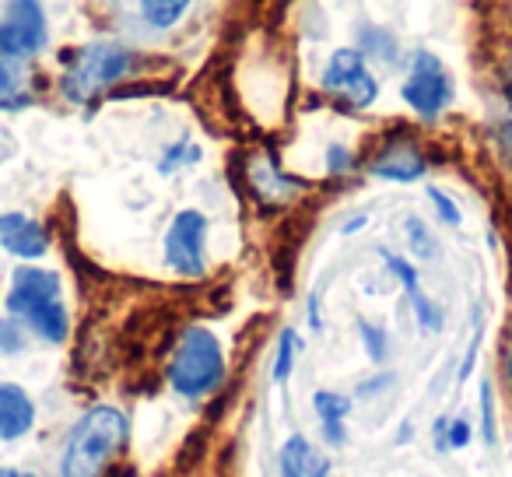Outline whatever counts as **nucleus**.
<instances>
[{
    "instance_id": "obj_1",
    "label": "nucleus",
    "mask_w": 512,
    "mask_h": 477,
    "mask_svg": "<svg viewBox=\"0 0 512 477\" xmlns=\"http://www.w3.org/2000/svg\"><path fill=\"white\" fill-rule=\"evenodd\" d=\"M130 421L120 407L99 404L88 407L78 418V425L71 428L64 446V477H102L106 463L120 453V446L127 442Z\"/></svg>"
},
{
    "instance_id": "obj_2",
    "label": "nucleus",
    "mask_w": 512,
    "mask_h": 477,
    "mask_svg": "<svg viewBox=\"0 0 512 477\" xmlns=\"http://www.w3.org/2000/svg\"><path fill=\"white\" fill-rule=\"evenodd\" d=\"M169 386L186 400H200L214 393L225 379V351L207 327H186L176 341V351L165 369Z\"/></svg>"
},
{
    "instance_id": "obj_3",
    "label": "nucleus",
    "mask_w": 512,
    "mask_h": 477,
    "mask_svg": "<svg viewBox=\"0 0 512 477\" xmlns=\"http://www.w3.org/2000/svg\"><path fill=\"white\" fill-rule=\"evenodd\" d=\"M130 71H134V53L130 50H123L116 43H88L64 64L60 92L71 102H78V106H88L102 92L120 85Z\"/></svg>"
},
{
    "instance_id": "obj_4",
    "label": "nucleus",
    "mask_w": 512,
    "mask_h": 477,
    "mask_svg": "<svg viewBox=\"0 0 512 477\" xmlns=\"http://www.w3.org/2000/svg\"><path fill=\"white\" fill-rule=\"evenodd\" d=\"M50 43V18L43 0H8L0 11V53L15 60H32Z\"/></svg>"
},
{
    "instance_id": "obj_5",
    "label": "nucleus",
    "mask_w": 512,
    "mask_h": 477,
    "mask_svg": "<svg viewBox=\"0 0 512 477\" xmlns=\"http://www.w3.org/2000/svg\"><path fill=\"white\" fill-rule=\"evenodd\" d=\"M404 102L425 120H435L449 109L453 102V78H449L446 64H442L435 53L418 50L411 57V71L404 78V88H400Z\"/></svg>"
},
{
    "instance_id": "obj_6",
    "label": "nucleus",
    "mask_w": 512,
    "mask_h": 477,
    "mask_svg": "<svg viewBox=\"0 0 512 477\" xmlns=\"http://www.w3.org/2000/svg\"><path fill=\"white\" fill-rule=\"evenodd\" d=\"M323 92L344 109H369L379 99V81L362 50H337L323 71Z\"/></svg>"
},
{
    "instance_id": "obj_7",
    "label": "nucleus",
    "mask_w": 512,
    "mask_h": 477,
    "mask_svg": "<svg viewBox=\"0 0 512 477\" xmlns=\"http://www.w3.org/2000/svg\"><path fill=\"white\" fill-rule=\"evenodd\" d=\"M165 264L179 278H200L207 271V218L200 211H179L165 232Z\"/></svg>"
},
{
    "instance_id": "obj_8",
    "label": "nucleus",
    "mask_w": 512,
    "mask_h": 477,
    "mask_svg": "<svg viewBox=\"0 0 512 477\" xmlns=\"http://www.w3.org/2000/svg\"><path fill=\"white\" fill-rule=\"evenodd\" d=\"M428 169L425 155L418 151V144L407 141V137H390L376 155L369 158V172L379 179H390V183H414Z\"/></svg>"
},
{
    "instance_id": "obj_9",
    "label": "nucleus",
    "mask_w": 512,
    "mask_h": 477,
    "mask_svg": "<svg viewBox=\"0 0 512 477\" xmlns=\"http://www.w3.org/2000/svg\"><path fill=\"white\" fill-rule=\"evenodd\" d=\"M0 246H4L11 257L32 264V260L46 257L50 235H46V228L39 225L36 218H29V214H22V211H8V214H0Z\"/></svg>"
},
{
    "instance_id": "obj_10",
    "label": "nucleus",
    "mask_w": 512,
    "mask_h": 477,
    "mask_svg": "<svg viewBox=\"0 0 512 477\" xmlns=\"http://www.w3.org/2000/svg\"><path fill=\"white\" fill-rule=\"evenodd\" d=\"M46 299H60V274L46 271V267H18L15 278H11V292L4 299L11 316H22L29 306L36 302H46Z\"/></svg>"
},
{
    "instance_id": "obj_11",
    "label": "nucleus",
    "mask_w": 512,
    "mask_h": 477,
    "mask_svg": "<svg viewBox=\"0 0 512 477\" xmlns=\"http://www.w3.org/2000/svg\"><path fill=\"white\" fill-rule=\"evenodd\" d=\"M36 425V400L18 383H0V439L18 442Z\"/></svg>"
},
{
    "instance_id": "obj_12",
    "label": "nucleus",
    "mask_w": 512,
    "mask_h": 477,
    "mask_svg": "<svg viewBox=\"0 0 512 477\" xmlns=\"http://www.w3.org/2000/svg\"><path fill=\"white\" fill-rule=\"evenodd\" d=\"M249 186L267 204H288L302 190L299 179L285 176L271 155H253V162H249Z\"/></svg>"
},
{
    "instance_id": "obj_13",
    "label": "nucleus",
    "mask_w": 512,
    "mask_h": 477,
    "mask_svg": "<svg viewBox=\"0 0 512 477\" xmlns=\"http://www.w3.org/2000/svg\"><path fill=\"white\" fill-rule=\"evenodd\" d=\"M29 334L43 337L46 344H60L67 341V330H71V320H67V309L60 299H46V302H36L29 306L22 316H15Z\"/></svg>"
},
{
    "instance_id": "obj_14",
    "label": "nucleus",
    "mask_w": 512,
    "mask_h": 477,
    "mask_svg": "<svg viewBox=\"0 0 512 477\" xmlns=\"http://www.w3.org/2000/svg\"><path fill=\"white\" fill-rule=\"evenodd\" d=\"M36 92H32V81L25 74L22 60L0 53V109L4 113H22V109L32 106Z\"/></svg>"
},
{
    "instance_id": "obj_15",
    "label": "nucleus",
    "mask_w": 512,
    "mask_h": 477,
    "mask_svg": "<svg viewBox=\"0 0 512 477\" xmlns=\"http://www.w3.org/2000/svg\"><path fill=\"white\" fill-rule=\"evenodd\" d=\"M327 460L320 456V449L309 446V439L292 435L281 449V477H327Z\"/></svg>"
},
{
    "instance_id": "obj_16",
    "label": "nucleus",
    "mask_w": 512,
    "mask_h": 477,
    "mask_svg": "<svg viewBox=\"0 0 512 477\" xmlns=\"http://www.w3.org/2000/svg\"><path fill=\"white\" fill-rule=\"evenodd\" d=\"M313 407H316V414H320L323 435H327L330 446H344V439H348V432H344V418L351 414V400L344 397V393H334V390H316Z\"/></svg>"
},
{
    "instance_id": "obj_17",
    "label": "nucleus",
    "mask_w": 512,
    "mask_h": 477,
    "mask_svg": "<svg viewBox=\"0 0 512 477\" xmlns=\"http://www.w3.org/2000/svg\"><path fill=\"white\" fill-rule=\"evenodd\" d=\"M193 0H137V11L141 18L151 25V29L165 32V29H176L179 22L186 18Z\"/></svg>"
},
{
    "instance_id": "obj_18",
    "label": "nucleus",
    "mask_w": 512,
    "mask_h": 477,
    "mask_svg": "<svg viewBox=\"0 0 512 477\" xmlns=\"http://www.w3.org/2000/svg\"><path fill=\"white\" fill-rule=\"evenodd\" d=\"M295 351H299V337H295V330H281L278 358H274V383H288L292 365H295Z\"/></svg>"
},
{
    "instance_id": "obj_19",
    "label": "nucleus",
    "mask_w": 512,
    "mask_h": 477,
    "mask_svg": "<svg viewBox=\"0 0 512 477\" xmlns=\"http://www.w3.org/2000/svg\"><path fill=\"white\" fill-rule=\"evenodd\" d=\"M481 439H484V446H495V439H498L495 393H491V383H481Z\"/></svg>"
},
{
    "instance_id": "obj_20",
    "label": "nucleus",
    "mask_w": 512,
    "mask_h": 477,
    "mask_svg": "<svg viewBox=\"0 0 512 477\" xmlns=\"http://www.w3.org/2000/svg\"><path fill=\"white\" fill-rule=\"evenodd\" d=\"M411 299H414V313H418L421 330H428V334H439V330H442V313H439V306H435L432 299H425L421 292H414Z\"/></svg>"
},
{
    "instance_id": "obj_21",
    "label": "nucleus",
    "mask_w": 512,
    "mask_h": 477,
    "mask_svg": "<svg viewBox=\"0 0 512 477\" xmlns=\"http://www.w3.org/2000/svg\"><path fill=\"white\" fill-rule=\"evenodd\" d=\"M25 334H29V330H22V323H18L15 316H11L8 323H0V351H4V355H15V351H22L25 348Z\"/></svg>"
},
{
    "instance_id": "obj_22",
    "label": "nucleus",
    "mask_w": 512,
    "mask_h": 477,
    "mask_svg": "<svg viewBox=\"0 0 512 477\" xmlns=\"http://www.w3.org/2000/svg\"><path fill=\"white\" fill-rule=\"evenodd\" d=\"M407 235H411V243H414V253L425 260L435 257V243H432V235L425 232V225H421L418 218H407Z\"/></svg>"
},
{
    "instance_id": "obj_23",
    "label": "nucleus",
    "mask_w": 512,
    "mask_h": 477,
    "mask_svg": "<svg viewBox=\"0 0 512 477\" xmlns=\"http://www.w3.org/2000/svg\"><path fill=\"white\" fill-rule=\"evenodd\" d=\"M383 260H386V267L393 271V278H400V285L407 288V292H418V274H414V267L407 264V260H400V257H393V253H386L383 250Z\"/></svg>"
},
{
    "instance_id": "obj_24",
    "label": "nucleus",
    "mask_w": 512,
    "mask_h": 477,
    "mask_svg": "<svg viewBox=\"0 0 512 477\" xmlns=\"http://www.w3.org/2000/svg\"><path fill=\"white\" fill-rule=\"evenodd\" d=\"M428 200H432V207L439 211V218L446 221V225H460V207H456L453 200L446 197V193L432 186V190H428Z\"/></svg>"
},
{
    "instance_id": "obj_25",
    "label": "nucleus",
    "mask_w": 512,
    "mask_h": 477,
    "mask_svg": "<svg viewBox=\"0 0 512 477\" xmlns=\"http://www.w3.org/2000/svg\"><path fill=\"white\" fill-rule=\"evenodd\" d=\"M470 435H474V428L467 425L463 418H453V421H446V449L453 446V449H463V446H470Z\"/></svg>"
},
{
    "instance_id": "obj_26",
    "label": "nucleus",
    "mask_w": 512,
    "mask_h": 477,
    "mask_svg": "<svg viewBox=\"0 0 512 477\" xmlns=\"http://www.w3.org/2000/svg\"><path fill=\"white\" fill-rule=\"evenodd\" d=\"M362 341H365V348H369L372 362H383V355H386V334H383V330L362 323Z\"/></svg>"
},
{
    "instance_id": "obj_27",
    "label": "nucleus",
    "mask_w": 512,
    "mask_h": 477,
    "mask_svg": "<svg viewBox=\"0 0 512 477\" xmlns=\"http://www.w3.org/2000/svg\"><path fill=\"white\" fill-rule=\"evenodd\" d=\"M327 169L334 172V176H344V172H351V151L341 148V144H330V151H327Z\"/></svg>"
},
{
    "instance_id": "obj_28",
    "label": "nucleus",
    "mask_w": 512,
    "mask_h": 477,
    "mask_svg": "<svg viewBox=\"0 0 512 477\" xmlns=\"http://www.w3.org/2000/svg\"><path fill=\"white\" fill-rule=\"evenodd\" d=\"M498 144H502L505 162L512 165V116H505V123H502V127H498Z\"/></svg>"
},
{
    "instance_id": "obj_29",
    "label": "nucleus",
    "mask_w": 512,
    "mask_h": 477,
    "mask_svg": "<svg viewBox=\"0 0 512 477\" xmlns=\"http://www.w3.org/2000/svg\"><path fill=\"white\" fill-rule=\"evenodd\" d=\"M505 102H509V116H512V64L505 67Z\"/></svg>"
},
{
    "instance_id": "obj_30",
    "label": "nucleus",
    "mask_w": 512,
    "mask_h": 477,
    "mask_svg": "<svg viewBox=\"0 0 512 477\" xmlns=\"http://www.w3.org/2000/svg\"><path fill=\"white\" fill-rule=\"evenodd\" d=\"M0 477H32V474H22V470H11V467H0Z\"/></svg>"
},
{
    "instance_id": "obj_31",
    "label": "nucleus",
    "mask_w": 512,
    "mask_h": 477,
    "mask_svg": "<svg viewBox=\"0 0 512 477\" xmlns=\"http://www.w3.org/2000/svg\"><path fill=\"white\" fill-rule=\"evenodd\" d=\"M505 376H509V383H512V348L505 351Z\"/></svg>"
}]
</instances>
